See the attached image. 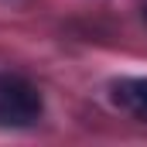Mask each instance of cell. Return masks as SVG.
<instances>
[{
    "mask_svg": "<svg viewBox=\"0 0 147 147\" xmlns=\"http://www.w3.org/2000/svg\"><path fill=\"white\" fill-rule=\"evenodd\" d=\"M45 113V99L38 92L34 82H28L24 75L0 72V127H34Z\"/></svg>",
    "mask_w": 147,
    "mask_h": 147,
    "instance_id": "obj_1",
    "label": "cell"
},
{
    "mask_svg": "<svg viewBox=\"0 0 147 147\" xmlns=\"http://www.w3.org/2000/svg\"><path fill=\"white\" fill-rule=\"evenodd\" d=\"M110 99L123 113H130L137 120H147V79H113Z\"/></svg>",
    "mask_w": 147,
    "mask_h": 147,
    "instance_id": "obj_2",
    "label": "cell"
},
{
    "mask_svg": "<svg viewBox=\"0 0 147 147\" xmlns=\"http://www.w3.org/2000/svg\"><path fill=\"white\" fill-rule=\"evenodd\" d=\"M144 17H147V7H144Z\"/></svg>",
    "mask_w": 147,
    "mask_h": 147,
    "instance_id": "obj_3",
    "label": "cell"
}]
</instances>
